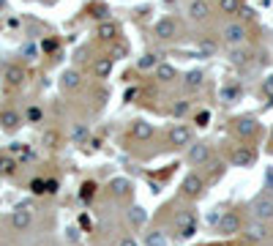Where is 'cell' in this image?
I'll use <instances>...</instances> for the list:
<instances>
[{"instance_id":"obj_1","label":"cell","mask_w":273,"mask_h":246,"mask_svg":"<svg viewBox=\"0 0 273 246\" xmlns=\"http://www.w3.org/2000/svg\"><path fill=\"white\" fill-rule=\"evenodd\" d=\"M246 25H241V22H227L222 28V41L227 44V46H241V44H246Z\"/></svg>"},{"instance_id":"obj_2","label":"cell","mask_w":273,"mask_h":246,"mask_svg":"<svg viewBox=\"0 0 273 246\" xmlns=\"http://www.w3.org/2000/svg\"><path fill=\"white\" fill-rule=\"evenodd\" d=\"M251 214L257 222H268L273 219V194H259L251 200Z\"/></svg>"},{"instance_id":"obj_3","label":"cell","mask_w":273,"mask_h":246,"mask_svg":"<svg viewBox=\"0 0 273 246\" xmlns=\"http://www.w3.org/2000/svg\"><path fill=\"white\" fill-rule=\"evenodd\" d=\"M170 145L172 148H189L191 142H194V131L189 129V126H183V123H178V126H172L170 129Z\"/></svg>"},{"instance_id":"obj_4","label":"cell","mask_w":273,"mask_h":246,"mask_svg":"<svg viewBox=\"0 0 273 246\" xmlns=\"http://www.w3.org/2000/svg\"><path fill=\"white\" fill-rule=\"evenodd\" d=\"M243 230V219L235 214V211H224L222 216H219V232L222 235H235V232Z\"/></svg>"},{"instance_id":"obj_5","label":"cell","mask_w":273,"mask_h":246,"mask_svg":"<svg viewBox=\"0 0 273 246\" xmlns=\"http://www.w3.org/2000/svg\"><path fill=\"white\" fill-rule=\"evenodd\" d=\"M153 33H156V38H161V41H172V38H178V22L172 17H161L153 25Z\"/></svg>"},{"instance_id":"obj_6","label":"cell","mask_w":273,"mask_h":246,"mask_svg":"<svg viewBox=\"0 0 273 246\" xmlns=\"http://www.w3.org/2000/svg\"><path fill=\"white\" fill-rule=\"evenodd\" d=\"M210 156H213V154H210V145H205V142H191V145H189V162L197 164V167L208 164Z\"/></svg>"},{"instance_id":"obj_7","label":"cell","mask_w":273,"mask_h":246,"mask_svg":"<svg viewBox=\"0 0 273 246\" xmlns=\"http://www.w3.org/2000/svg\"><path fill=\"white\" fill-rule=\"evenodd\" d=\"M181 189H183L186 197H199V194H202V189H205V181L197 175V172H189V175L183 178Z\"/></svg>"},{"instance_id":"obj_8","label":"cell","mask_w":273,"mask_h":246,"mask_svg":"<svg viewBox=\"0 0 273 246\" xmlns=\"http://www.w3.org/2000/svg\"><path fill=\"white\" fill-rule=\"evenodd\" d=\"M241 232L246 235L249 243H259V241L268 238V224L265 222H251V224H246V230H241Z\"/></svg>"},{"instance_id":"obj_9","label":"cell","mask_w":273,"mask_h":246,"mask_svg":"<svg viewBox=\"0 0 273 246\" xmlns=\"http://www.w3.org/2000/svg\"><path fill=\"white\" fill-rule=\"evenodd\" d=\"M254 162H257V154L251 148H235L232 151V164L235 167H254Z\"/></svg>"},{"instance_id":"obj_10","label":"cell","mask_w":273,"mask_h":246,"mask_svg":"<svg viewBox=\"0 0 273 246\" xmlns=\"http://www.w3.org/2000/svg\"><path fill=\"white\" fill-rule=\"evenodd\" d=\"M257 131H259V126H257L254 118H238L235 121V134L241 139H251Z\"/></svg>"},{"instance_id":"obj_11","label":"cell","mask_w":273,"mask_h":246,"mask_svg":"<svg viewBox=\"0 0 273 246\" xmlns=\"http://www.w3.org/2000/svg\"><path fill=\"white\" fill-rule=\"evenodd\" d=\"M11 224H14L17 230H28L33 224V211L30 205H25V208H17L14 214H11Z\"/></svg>"},{"instance_id":"obj_12","label":"cell","mask_w":273,"mask_h":246,"mask_svg":"<svg viewBox=\"0 0 273 246\" xmlns=\"http://www.w3.org/2000/svg\"><path fill=\"white\" fill-rule=\"evenodd\" d=\"M3 79H6L9 85H14V88H17V85L25 82V69H22V66H14V63L6 66V69H3Z\"/></svg>"},{"instance_id":"obj_13","label":"cell","mask_w":273,"mask_h":246,"mask_svg":"<svg viewBox=\"0 0 273 246\" xmlns=\"http://www.w3.org/2000/svg\"><path fill=\"white\" fill-rule=\"evenodd\" d=\"M210 14V6H208V0H194V3L189 6V17L194 19V22H202L205 17Z\"/></svg>"},{"instance_id":"obj_14","label":"cell","mask_w":273,"mask_h":246,"mask_svg":"<svg viewBox=\"0 0 273 246\" xmlns=\"http://www.w3.org/2000/svg\"><path fill=\"white\" fill-rule=\"evenodd\" d=\"M131 134H134L137 142H148V139L153 137V126L148 121H137L134 126H131Z\"/></svg>"},{"instance_id":"obj_15","label":"cell","mask_w":273,"mask_h":246,"mask_svg":"<svg viewBox=\"0 0 273 246\" xmlns=\"http://www.w3.org/2000/svg\"><path fill=\"white\" fill-rule=\"evenodd\" d=\"M118 33H121L118 22H101L96 28V36L101 38V41H112V38H118Z\"/></svg>"},{"instance_id":"obj_16","label":"cell","mask_w":273,"mask_h":246,"mask_svg":"<svg viewBox=\"0 0 273 246\" xmlns=\"http://www.w3.org/2000/svg\"><path fill=\"white\" fill-rule=\"evenodd\" d=\"M112 66H115V58H98V61L93 63V74L98 79H104V77L112 74Z\"/></svg>"},{"instance_id":"obj_17","label":"cell","mask_w":273,"mask_h":246,"mask_svg":"<svg viewBox=\"0 0 273 246\" xmlns=\"http://www.w3.org/2000/svg\"><path fill=\"white\" fill-rule=\"evenodd\" d=\"M19 123H22V118H19L14 110H3V112H0V126H3L6 131H14Z\"/></svg>"},{"instance_id":"obj_18","label":"cell","mask_w":273,"mask_h":246,"mask_svg":"<svg viewBox=\"0 0 273 246\" xmlns=\"http://www.w3.org/2000/svg\"><path fill=\"white\" fill-rule=\"evenodd\" d=\"M145 222H148L145 208H142V205H131V208H129V224H131V227H142Z\"/></svg>"},{"instance_id":"obj_19","label":"cell","mask_w":273,"mask_h":246,"mask_svg":"<svg viewBox=\"0 0 273 246\" xmlns=\"http://www.w3.org/2000/svg\"><path fill=\"white\" fill-rule=\"evenodd\" d=\"M156 77L161 79V82H172V79H178V71H175V66H170V63H158Z\"/></svg>"},{"instance_id":"obj_20","label":"cell","mask_w":273,"mask_h":246,"mask_svg":"<svg viewBox=\"0 0 273 246\" xmlns=\"http://www.w3.org/2000/svg\"><path fill=\"white\" fill-rule=\"evenodd\" d=\"M202 79H205V74L199 69H194V71H189V74L183 77V85L189 90H197V88H202Z\"/></svg>"},{"instance_id":"obj_21","label":"cell","mask_w":273,"mask_h":246,"mask_svg":"<svg viewBox=\"0 0 273 246\" xmlns=\"http://www.w3.org/2000/svg\"><path fill=\"white\" fill-rule=\"evenodd\" d=\"M79 85H82V74H79V71L71 69V71H66V74H63V88L66 90H77Z\"/></svg>"},{"instance_id":"obj_22","label":"cell","mask_w":273,"mask_h":246,"mask_svg":"<svg viewBox=\"0 0 273 246\" xmlns=\"http://www.w3.org/2000/svg\"><path fill=\"white\" fill-rule=\"evenodd\" d=\"M17 172V162L11 156H0V175H6V178H11Z\"/></svg>"},{"instance_id":"obj_23","label":"cell","mask_w":273,"mask_h":246,"mask_svg":"<svg viewBox=\"0 0 273 246\" xmlns=\"http://www.w3.org/2000/svg\"><path fill=\"white\" fill-rule=\"evenodd\" d=\"M145 246H167V235H164L161 230L148 232V238H145Z\"/></svg>"},{"instance_id":"obj_24","label":"cell","mask_w":273,"mask_h":246,"mask_svg":"<svg viewBox=\"0 0 273 246\" xmlns=\"http://www.w3.org/2000/svg\"><path fill=\"white\" fill-rule=\"evenodd\" d=\"M112 191H115L118 197H123V194H129V191H131V183L126 181V178H115V181H112Z\"/></svg>"},{"instance_id":"obj_25","label":"cell","mask_w":273,"mask_h":246,"mask_svg":"<svg viewBox=\"0 0 273 246\" xmlns=\"http://www.w3.org/2000/svg\"><path fill=\"white\" fill-rule=\"evenodd\" d=\"M194 230H197L194 219H191V216H186L183 222H181V232H178V235H181V238H191V235H194Z\"/></svg>"},{"instance_id":"obj_26","label":"cell","mask_w":273,"mask_h":246,"mask_svg":"<svg viewBox=\"0 0 273 246\" xmlns=\"http://www.w3.org/2000/svg\"><path fill=\"white\" fill-rule=\"evenodd\" d=\"M219 6H222L224 14H238L241 11V0H219Z\"/></svg>"},{"instance_id":"obj_27","label":"cell","mask_w":273,"mask_h":246,"mask_svg":"<svg viewBox=\"0 0 273 246\" xmlns=\"http://www.w3.org/2000/svg\"><path fill=\"white\" fill-rule=\"evenodd\" d=\"M189 110H191V104H189V102H183V99H181V102H175V104H172V115H175V118L189 115Z\"/></svg>"},{"instance_id":"obj_28","label":"cell","mask_w":273,"mask_h":246,"mask_svg":"<svg viewBox=\"0 0 273 246\" xmlns=\"http://www.w3.org/2000/svg\"><path fill=\"white\" fill-rule=\"evenodd\" d=\"M158 61H156V55H145V58H139V69H156Z\"/></svg>"},{"instance_id":"obj_29","label":"cell","mask_w":273,"mask_h":246,"mask_svg":"<svg viewBox=\"0 0 273 246\" xmlns=\"http://www.w3.org/2000/svg\"><path fill=\"white\" fill-rule=\"evenodd\" d=\"M238 93H241L238 88H224V90H222V102H235Z\"/></svg>"},{"instance_id":"obj_30","label":"cell","mask_w":273,"mask_h":246,"mask_svg":"<svg viewBox=\"0 0 273 246\" xmlns=\"http://www.w3.org/2000/svg\"><path fill=\"white\" fill-rule=\"evenodd\" d=\"M22 55L28 58V61H33V58H36V44H25L22 46Z\"/></svg>"},{"instance_id":"obj_31","label":"cell","mask_w":273,"mask_h":246,"mask_svg":"<svg viewBox=\"0 0 273 246\" xmlns=\"http://www.w3.org/2000/svg\"><path fill=\"white\" fill-rule=\"evenodd\" d=\"M28 121L38 123V121H41V110H38V107H30V110H28Z\"/></svg>"},{"instance_id":"obj_32","label":"cell","mask_w":273,"mask_h":246,"mask_svg":"<svg viewBox=\"0 0 273 246\" xmlns=\"http://www.w3.org/2000/svg\"><path fill=\"white\" fill-rule=\"evenodd\" d=\"M44 142L49 145V148H55V142H58V131H46V134H44Z\"/></svg>"},{"instance_id":"obj_33","label":"cell","mask_w":273,"mask_h":246,"mask_svg":"<svg viewBox=\"0 0 273 246\" xmlns=\"http://www.w3.org/2000/svg\"><path fill=\"white\" fill-rule=\"evenodd\" d=\"M265 189H268V194H273V167L265 172Z\"/></svg>"},{"instance_id":"obj_34","label":"cell","mask_w":273,"mask_h":246,"mask_svg":"<svg viewBox=\"0 0 273 246\" xmlns=\"http://www.w3.org/2000/svg\"><path fill=\"white\" fill-rule=\"evenodd\" d=\"M197 121V126H208V121H210V112H199V115L194 118Z\"/></svg>"},{"instance_id":"obj_35","label":"cell","mask_w":273,"mask_h":246,"mask_svg":"<svg viewBox=\"0 0 273 246\" xmlns=\"http://www.w3.org/2000/svg\"><path fill=\"white\" fill-rule=\"evenodd\" d=\"M230 61H232V63H243V61H249V55H243V52H238V50H235Z\"/></svg>"},{"instance_id":"obj_36","label":"cell","mask_w":273,"mask_h":246,"mask_svg":"<svg viewBox=\"0 0 273 246\" xmlns=\"http://www.w3.org/2000/svg\"><path fill=\"white\" fill-rule=\"evenodd\" d=\"M44 189L49 191V194H55V191H58V181H44Z\"/></svg>"},{"instance_id":"obj_37","label":"cell","mask_w":273,"mask_h":246,"mask_svg":"<svg viewBox=\"0 0 273 246\" xmlns=\"http://www.w3.org/2000/svg\"><path fill=\"white\" fill-rule=\"evenodd\" d=\"M41 46H44L46 52H52V50H58V41H52V38H46V41H44Z\"/></svg>"},{"instance_id":"obj_38","label":"cell","mask_w":273,"mask_h":246,"mask_svg":"<svg viewBox=\"0 0 273 246\" xmlns=\"http://www.w3.org/2000/svg\"><path fill=\"white\" fill-rule=\"evenodd\" d=\"M33 191H36V194H41V191H46V189H44V181H33Z\"/></svg>"},{"instance_id":"obj_39","label":"cell","mask_w":273,"mask_h":246,"mask_svg":"<svg viewBox=\"0 0 273 246\" xmlns=\"http://www.w3.org/2000/svg\"><path fill=\"white\" fill-rule=\"evenodd\" d=\"M265 93H268V96H273V77L265 79Z\"/></svg>"},{"instance_id":"obj_40","label":"cell","mask_w":273,"mask_h":246,"mask_svg":"<svg viewBox=\"0 0 273 246\" xmlns=\"http://www.w3.org/2000/svg\"><path fill=\"white\" fill-rule=\"evenodd\" d=\"M118 246H137V241H134V238H121Z\"/></svg>"},{"instance_id":"obj_41","label":"cell","mask_w":273,"mask_h":246,"mask_svg":"<svg viewBox=\"0 0 273 246\" xmlns=\"http://www.w3.org/2000/svg\"><path fill=\"white\" fill-rule=\"evenodd\" d=\"M6 9V0H0V11H3Z\"/></svg>"},{"instance_id":"obj_42","label":"cell","mask_w":273,"mask_h":246,"mask_svg":"<svg viewBox=\"0 0 273 246\" xmlns=\"http://www.w3.org/2000/svg\"><path fill=\"white\" fill-rule=\"evenodd\" d=\"M270 139H273V131H270Z\"/></svg>"}]
</instances>
